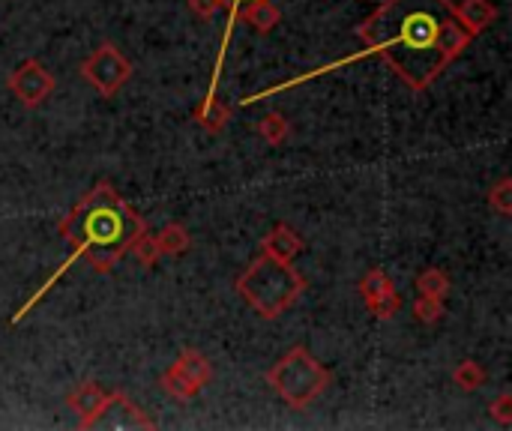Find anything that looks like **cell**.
<instances>
[{"mask_svg": "<svg viewBox=\"0 0 512 431\" xmlns=\"http://www.w3.org/2000/svg\"><path fill=\"white\" fill-rule=\"evenodd\" d=\"M357 36L366 45L363 51L333 60L306 75H297L285 84L267 87L255 96H246L240 105L261 102L273 93L291 90L303 81H312L318 75H327L333 69H342V66L357 63L372 54H378L411 90H426L474 42V36L465 30V24L456 15L453 0H384L357 27Z\"/></svg>", "mask_w": 512, "mask_h": 431, "instance_id": "obj_1", "label": "cell"}, {"mask_svg": "<svg viewBox=\"0 0 512 431\" xmlns=\"http://www.w3.org/2000/svg\"><path fill=\"white\" fill-rule=\"evenodd\" d=\"M147 231L144 219L117 195L111 183H96L60 222V237L72 246L66 261L42 282V288L9 318V324H21L33 306L45 300V294L84 258L93 273H111L117 261L129 252L132 240Z\"/></svg>", "mask_w": 512, "mask_h": 431, "instance_id": "obj_2", "label": "cell"}, {"mask_svg": "<svg viewBox=\"0 0 512 431\" xmlns=\"http://www.w3.org/2000/svg\"><path fill=\"white\" fill-rule=\"evenodd\" d=\"M303 291H306V279L294 267V261H279L267 252H261L237 276V294L264 321L282 318L303 297Z\"/></svg>", "mask_w": 512, "mask_h": 431, "instance_id": "obj_3", "label": "cell"}, {"mask_svg": "<svg viewBox=\"0 0 512 431\" xmlns=\"http://www.w3.org/2000/svg\"><path fill=\"white\" fill-rule=\"evenodd\" d=\"M264 381L282 396L285 405H291L294 411H306L330 387L333 372L321 360H315L306 345H294L279 363H273V369H267Z\"/></svg>", "mask_w": 512, "mask_h": 431, "instance_id": "obj_4", "label": "cell"}, {"mask_svg": "<svg viewBox=\"0 0 512 431\" xmlns=\"http://www.w3.org/2000/svg\"><path fill=\"white\" fill-rule=\"evenodd\" d=\"M81 75L99 96L111 99L132 78V63L123 57V51L117 45L105 42L81 63Z\"/></svg>", "mask_w": 512, "mask_h": 431, "instance_id": "obj_5", "label": "cell"}, {"mask_svg": "<svg viewBox=\"0 0 512 431\" xmlns=\"http://www.w3.org/2000/svg\"><path fill=\"white\" fill-rule=\"evenodd\" d=\"M6 87L12 90V96L24 105V108H39L57 87L54 75L36 60V57H27L9 78H6Z\"/></svg>", "mask_w": 512, "mask_h": 431, "instance_id": "obj_6", "label": "cell"}, {"mask_svg": "<svg viewBox=\"0 0 512 431\" xmlns=\"http://www.w3.org/2000/svg\"><path fill=\"white\" fill-rule=\"evenodd\" d=\"M108 399H111V390H105V387L96 384V381H81V384L66 396V405H69V411L78 417V429H96V420L102 417Z\"/></svg>", "mask_w": 512, "mask_h": 431, "instance_id": "obj_7", "label": "cell"}, {"mask_svg": "<svg viewBox=\"0 0 512 431\" xmlns=\"http://www.w3.org/2000/svg\"><path fill=\"white\" fill-rule=\"evenodd\" d=\"M261 252H267V255H273V258H279V261H294L300 252H303V240H300V234L291 228V225H276L264 240H261Z\"/></svg>", "mask_w": 512, "mask_h": 431, "instance_id": "obj_8", "label": "cell"}, {"mask_svg": "<svg viewBox=\"0 0 512 431\" xmlns=\"http://www.w3.org/2000/svg\"><path fill=\"white\" fill-rule=\"evenodd\" d=\"M456 15L471 36H480L498 18V6H495V0H462L456 6Z\"/></svg>", "mask_w": 512, "mask_h": 431, "instance_id": "obj_9", "label": "cell"}, {"mask_svg": "<svg viewBox=\"0 0 512 431\" xmlns=\"http://www.w3.org/2000/svg\"><path fill=\"white\" fill-rule=\"evenodd\" d=\"M246 3H249V0H225L228 21H225V33H222V42H219V57H216L213 78H210V87H207V96H204V99H216V90H219V81H222V63H225V51H228V45H231L234 27H237V21H240V9H243Z\"/></svg>", "mask_w": 512, "mask_h": 431, "instance_id": "obj_10", "label": "cell"}, {"mask_svg": "<svg viewBox=\"0 0 512 431\" xmlns=\"http://www.w3.org/2000/svg\"><path fill=\"white\" fill-rule=\"evenodd\" d=\"M174 369L180 372V375H186L195 387H207L210 381H213V363L201 354V351H195V348H186L177 360H174Z\"/></svg>", "mask_w": 512, "mask_h": 431, "instance_id": "obj_11", "label": "cell"}, {"mask_svg": "<svg viewBox=\"0 0 512 431\" xmlns=\"http://www.w3.org/2000/svg\"><path fill=\"white\" fill-rule=\"evenodd\" d=\"M240 18H243L246 24H252L258 33H270V30L279 27L282 12H279V6H276L273 0H249V3L240 9Z\"/></svg>", "mask_w": 512, "mask_h": 431, "instance_id": "obj_12", "label": "cell"}, {"mask_svg": "<svg viewBox=\"0 0 512 431\" xmlns=\"http://www.w3.org/2000/svg\"><path fill=\"white\" fill-rule=\"evenodd\" d=\"M153 243H156L159 255H165V258H177L192 249V237H189L186 225H180V222H168L159 234H153Z\"/></svg>", "mask_w": 512, "mask_h": 431, "instance_id": "obj_13", "label": "cell"}, {"mask_svg": "<svg viewBox=\"0 0 512 431\" xmlns=\"http://www.w3.org/2000/svg\"><path fill=\"white\" fill-rule=\"evenodd\" d=\"M228 120H231V108L225 105V102H219V99H204L198 108H195V123L201 126V129H207V132H222L225 126H228Z\"/></svg>", "mask_w": 512, "mask_h": 431, "instance_id": "obj_14", "label": "cell"}, {"mask_svg": "<svg viewBox=\"0 0 512 431\" xmlns=\"http://www.w3.org/2000/svg\"><path fill=\"white\" fill-rule=\"evenodd\" d=\"M417 291H420V297L447 300L450 291H453V282H450V276H447L441 267H426V270L417 276Z\"/></svg>", "mask_w": 512, "mask_h": 431, "instance_id": "obj_15", "label": "cell"}, {"mask_svg": "<svg viewBox=\"0 0 512 431\" xmlns=\"http://www.w3.org/2000/svg\"><path fill=\"white\" fill-rule=\"evenodd\" d=\"M159 387L165 390V396H171V399H177V402H192V399L201 393V387H195V384H192L186 375H180L174 366H168V369L162 372Z\"/></svg>", "mask_w": 512, "mask_h": 431, "instance_id": "obj_16", "label": "cell"}, {"mask_svg": "<svg viewBox=\"0 0 512 431\" xmlns=\"http://www.w3.org/2000/svg\"><path fill=\"white\" fill-rule=\"evenodd\" d=\"M390 291H396V285H393V279H390L381 267L369 270V273L360 279V297H363L366 306H372L378 297H384V294H390Z\"/></svg>", "mask_w": 512, "mask_h": 431, "instance_id": "obj_17", "label": "cell"}, {"mask_svg": "<svg viewBox=\"0 0 512 431\" xmlns=\"http://www.w3.org/2000/svg\"><path fill=\"white\" fill-rule=\"evenodd\" d=\"M258 135H261L270 147H279V144H285V141H288V135H291V123H288L279 111H270V114H264V117H261V123H258Z\"/></svg>", "mask_w": 512, "mask_h": 431, "instance_id": "obj_18", "label": "cell"}, {"mask_svg": "<svg viewBox=\"0 0 512 431\" xmlns=\"http://www.w3.org/2000/svg\"><path fill=\"white\" fill-rule=\"evenodd\" d=\"M453 384L465 393H477L483 384H486V369L477 363V360H462L456 369H453Z\"/></svg>", "mask_w": 512, "mask_h": 431, "instance_id": "obj_19", "label": "cell"}, {"mask_svg": "<svg viewBox=\"0 0 512 431\" xmlns=\"http://www.w3.org/2000/svg\"><path fill=\"white\" fill-rule=\"evenodd\" d=\"M129 255H135V261L144 267V270H153L156 264H159V249H156V243H153V234L150 231H141L135 240H132V246H129Z\"/></svg>", "mask_w": 512, "mask_h": 431, "instance_id": "obj_20", "label": "cell"}, {"mask_svg": "<svg viewBox=\"0 0 512 431\" xmlns=\"http://www.w3.org/2000/svg\"><path fill=\"white\" fill-rule=\"evenodd\" d=\"M486 201H489V207H492L495 213L512 216V177H501V180L489 189Z\"/></svg>", "mask_w": 512, "mask_h": 431, "instance_id": "obj_21", "label": "cell"}, {"mask_svg": "<svg viewBox=\"0 0 512 431\" xmlns=\"http://www.w3.org/2000/svg\"><path fill=\"white\" fill-rule=\"evenodd\" d=\"M444 315H447L444 300H432V297H417L414 300V318L420 324H438Z\"/></svg>", "mask_w": 512, "mask_h": 431, "instance_id": "obj_22", "label": "cell"}, {"mask_svg": "<svg viewBox=\"0 0 512 431\" xmlns=\"http://www.w3.org/2000/svg\"><path fill=\"white\" fill-rule=\"evenodd\" d=\"M378 321H393L396 315H399V309H402V294L399 291H390V294H384V297H378L372 306H366Z\"/></svg>", "mask_w": 512, "mask_h": 431, "instance_id": "obj_23", "label": "cell"}, {"mask_svg": "<svg viewBox=\"0 0 512 431\" xmlns=\"http://www.w3.org/2000/svg\"><path fill=\"white\" fill-rule=\"evenodd\" d=\"M489 414L501 423V426H512V393H501L492 405Z\"/></svg>", "mask_w": 512, "mask_h": 431, "instance_id": "obj_24", "label": "cell"}, {"mask_svg": "<svg viewBox=\"0 0 512 431\" xmlns=\"http://www.w3.org/2000/svg\"><path fill=\"white\" fill-rule=\"evenodd\" d=\"M186 3H189L192 15H198L201 21H210L225 6V0H186Z\"/></svg>", "mask_w": 512, "mask_h": 431, "instance_id": "obj_25", "label": "cell"}]
</instances>
